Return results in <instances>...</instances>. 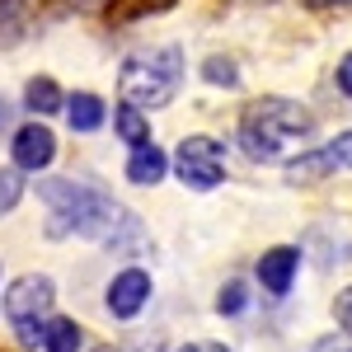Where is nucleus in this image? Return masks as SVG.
I'll list each match as a JSON object with an SVG mask.
<instances>
[{"label": "nucleus", "instance_id": "obj_1", "mask_svg": "<svg viewBox=\"0 0 352 352\" xmlns=\"http://www.w3.org/2000/svg\"><path fill=\"white\" fill-rule=\"evenodd\" d=\"M38 202L47 207V240H94V244H109V249H122V254L146 249L141 221L94 184L43 179Z\"/></svg>", "mask_w": 352, "mask_h": 352}, {"label": "nucleus", "instance_id": "obj_2", "mask_svg": "<svg viewBox=\"0 0 352 352\" xmlns=\"http://www.w3.org/2000/svg\"><path fill=\"white\" fill-rule=\"evenodd\" d=\"M235 136H240V151L249 160L272 164L315 136V113L305 109V104H296V99L268 94V99H254L240 113V132Z\"/></svg>", "mask_w": 352, "mask_h": 352}, {"label": "nucleus", "instance_id": "obj_3", "mask_svg": "<svg viewBox=\"0 0 352 352\" xmlns=\"http://www.w3.org/2000/svg\"><path fill=\"white\" fill-rule=\"evenodd\" d=\"M118 89H122V104H132L141 113L164 109L184 89V52L174 43L132 52L122 61V71H118Z\"/></svg>", "mask_w": 352, "mask_h": 352}, {"label": "nucleus", "instance_id": "obj_4", "mask_svg": "<svg viewBox=\"0 0 352 352\" xmlns=\"http://www.w3.org/2000/svg\"><path fill=\"white\" fill-rule=\"evenodd\" d=\"M52 305H56V282L47 272H24L5 287V320L14 324V338L24 348H38L43 324L52 320Z\"/></svg>", "mask_w": 352, "mask_h": 352}, {"label": "nucleus", "instance_id": "obj_5", "mask_svg": "<svg viewBox=\"0 0 352 352\" xmlns=\"http://www.w3.org/2000/svg\"><path fill=\"white\" fill-rule=\"evenodd\" d=\"M174 174H179V184L192 192H212L226 184V146H221L217 136H184L179 141V151H174V164H169Z\"/></svg>", "mask_w": 352, "mask_h": 352}, {"label": "nucleus", "instance_id": "obj_6", "mask_svg": "<svg viewBox=\"0 0 352 352\" xmlns=\"http://www.w3.org/2000/svg\"><path fill=\"white\" fill-rule=\"evenodd\" d=\"M343 169H352V132H338L333 141L287 160V184H315V179L343 174Z\"/></svg>", "mask_w": 352, "mask_h": 352}, {"label": "nucleus", "instance_id": "obj_7", "mask_svg": "<svg viewBox=\"0 0 352 352\" xmlns=\"http://www.w3.org/2000/svg\"><path fill=\"white\" fill-rule=\"evenodd\" d=\"M155 296V282H151V272L146 268H122L109 277V287H104V305H109L113 320H136L146 305Z\"/></svg>", "mask_w": 352, "mask_h": 352}, {"label": "nucleus", "instance_id": "obj_8", "mask_svg": "<svg viewBox=\"0 0 352 352\" xmlns=\"http://www.w3.org/2000/svg\"><path fill=\"white\" fill-rule=\"evenodd\" d=\"M10 160H14L19 174H43V169L56 160L52 127H47L43 118H33V122H24V127H14V136H10Z\"/></svg>", "mask_w": 352, "mask_h": 352}, {"label": "nucleus", "instance_id": "obj_9", "mask_svg": "<svg viewBox=\"0 0 352 352\" xmlns=\"http://www.w3.org/2000/svg\"><path fill=\"white\" fill-rule=\"evenodd\" d=\"M258 282L268 296H287L296 287V272H300V249L296 244H277V249H263V258L254 263Z\"/></svg>", "mask_w": 352, "mask_h": 352}, {"label": "nucleus", "instance_id": "obj_10", "mask_svg": "<svg viewBox=\"0 0 352 352\" xmlns=\"http://www.w3.org/2000/svg\"><path fill=\"white\" fill-rule=\"evenodd\" d=\"M164 174H169V155H164L155 141L132 146V155H127V184H136V188H155Z\"/></svg>", "mask_w": 352, "mask_h": 352}, {"label": "nucleus", "instance_id": "obj_11", "mask_svg": "<svg viewBox=\"0 0 352 352\" xmlns=\"http://www.w3.org/2000/svg\"><path fill=\"white\" fill-rule=\"evenodd\" d=\"M104 118H109V104H104L99 94H89V89H76V94L66 99V122H71V132H99Z\"/></svg>", "mask_w": 352, "mask_h": 352}, {"label": "nucleus", "instance_id": "obj_12", "mask_svg": "<svg viewBox=\"0 0 352 352\" xmlns=\"http://www.w3.org/2000/svg\"><path fill=\"white\" fill-rule=\"evenodd\" d=\"M24 109L33 113V118H52V113L66 109V94H61V85H56L52 76H33V80L24 85Z\"/></svg>", "mask_w": 352, "mask_h": 352}, {"label": "nucleus", "instance_id": "obj_13", "mask_svg": "<svg viewBox=\"0 0 352 352\" xmlns=\"http://www.w3.org/2000/svg\"><path fill=\"white\" fill-rule=\"evenodd\" d=\"M38 348L43 352H80L85 348V329L76 324V320H66V315H52V320L43 324Z\"/></svg>", "mask_w": 352, "mask_h": 352}, {"label": "nucleus", "instance_id": "obj_14", "mask_svg": "<svg viewBox=\"0 0 352 352\" xmlns=\"http://www.w3.org/2000/svg\"><path fill=\"white\" fill-rule=\"evenodd\" d=\"M113 132L122 136L127 146H146L151 141V118L141 109H132V104H118L113 109Z\"/></svg>", "mask_w": 352, "mask_h": 352}, {"label": "nucleus", "instance_id": "obj_15", "mask_svg": "<svg viewBox=\"0 0 352 352\" xmlns=\"http://www.w3.org/2000/svg\"><path fill=\"white\" fill-rule=\"evenodd\" d=\"M202 80L217 85V89H240V66L230 56H207L202 61Z\"/></svg>", "mask_w": 352, "mask_h": 352}, {"label": "nucleus", "instance_id": "obj_16", "mask_svg": "<svg viewBox=\"0 0 352 352\" xmlns=\"http://www.w3.org/2000/svg\"><path fill=\"white\" fill-rule=\"evenodd\" d=\"M244 305H249V287H244L240 277H230V282L217 292V315L235 320V315H244Z\"/></svg>", "mask_w": 352, "mask_h": 352}, {"label": "nucleus", "instance_id": "obj_17", "mask_svg": "<svg viewBox=\"0 0 352 352\" xmlns=\"http://www.w3.org/2000/svg\"><path fill=\"white\" fill-rule=\"evenodd\" d=\"M24 202V174L19 169H0V217H10Z\"/></svg>", "mask_w": 352, "mask_h": 352}, {"label": "nucleus", "instance_id": "obj_18", "mask_svg": "<svg viewBox=\"0 0 352 352\" xmlns=\"http://www.w3.org/2000/svg\"><path fill=\"white\" fill-rule=\"evenodd\" d=\"M333 320H338L343 333H352V287H343V292L333 296Z\"/></svg>", "mask_w": 352, "mask_h": 352}, {"label": "nucleus", "instance_id": "obj_19", "mask_svg": "<svg viewBox=\"0 0 352 352\" xmlns=\"http://www.w3.org/2000/svg\"><path fill=\"white\" fill-rule=\"evenodd\" d=\"M333 80H338V89H343V94L352 99V52L343 56V61H338V71H333Z\"/></svg>", "mask_w": 352, "mask_h": 352}, {"label": "nucleus", "instance_id": "obj_20", "mask_svg": "<svg viewBox=\"0 0 352 352\" xmlns=\"http://www.w3.org/2000/svg\"><path fill=\"white\" fill-rule=\"evenodd\" d=\"M66 5H71L76 14H104V10H109L113 0H66Z\"/></svg>", "mask_w": 352, "mask_h": 352}, {"label": "nucleus", "instance_id": "obj_21", "mask_svg": "<svg viewBox=\"0 0 352 352\" xmlns=\"http://www.w3.org/2000/svg\"><path fill=\"white\" fill-rule=\"evenodd\" d=\"M174 352H230L226 343H212V338H197V343H184V348H174Z\"/></svg>", "mask_w": 352, "mask_h": 352}, {"label": "nucleus", "instance_id": "obj_22", "mask_svg": "<svg viewBox=\"0 0 352 352\" xmlns=\"http://www.w3.org/2000/svg\"><path fill=\"white\" fill-rule=\"evenodd\" d=\"M5 127H14V104H10V99H0V132H5Z\"/></svg>", "mask_w": 352, "mask_h": 352}, {"label": "nucleus", "instance_id": "obj_23", "mask_svg": "<svg viewBox=\"0 0 352 352\" xmlns=\"http://www.w3.org/2000/svg\"><path fill=\"white\" fill-rule=\"evenodd\" d=\"M315 10H343V5H352V0H310Z\"/></svg>", "mask_w": 352, "mask_h": 352}, {"label": "nucleus", "instance_id": "obj_24", "mask_svg": "<svg viewBox=\"0 0 352 352\" xmlns=\"http://www.w3.org/2000/svg\"><path fill=\"white\" fill-rule=\"evenodd\" d=\"M151 5H169V0H151Z\"/></svg>", "mask_w": 352, "mask_h": 352}]
</instances>
